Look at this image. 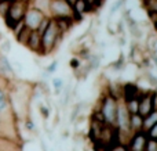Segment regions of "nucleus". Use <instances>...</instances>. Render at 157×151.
I'll use <instances>...</instances> for the list:
<instances>
[{
	"mask_svg": "<svg viewBox=\"0 0 157 151\" xmlns=\"http://www.w3.org/2000/svg\"><path fill=\"white\" fill-rule=\"evenodd\" d=\"M62 39L63 35L61 33L57 22L54 21V18H51L50 25L41 35V55H48L54 53L59 47Z\"/></svg>",
	"mask_w": 157,
	"mask_h": 151,
	"instance_id": "obj_1",
	"label": "nucleus"
},
{
	"mask_svg": "<svg viewBox=\"0 0 157 151\" xmlns=\"http://www.w3.org/2000/svg\"><path fill=\"white\" fill-rule=\"evenodd\" d=\"M119 100L113 97L112 94L106 93L99 99V105L95 111L99 114L101 119L103 121L105 125L113 126L116 125V115H117V105H119Z\"/></svg>",
	"mask_w": 157,
	"mask_h": 151,
	"instance_id": "obj_2",
	"label": "nucleus"
},
{
	"mask_svg": "<svg viewBox=\"0 0 157 151\" xmlns=\"http://www.w3.org/2000/svg\"><path fill=\"white\" fill-rule=\"evenodd\" d=\"M28 7H29V0H11L7 14L3 18L8 29H13L17 24L24 19Z\"/></svg>",
	"mask_w": 157,
	"mask_h": 151,
	"instance_id": "obj_3",
	"label": "nucleus"
},
{
	"mask_svg": "<svg viewBox=\"0 0 157 151\" xmlns=\"http://www.w3.org/2000/svg\"><path fill=\"white\" fill-rule=\"evenodd\" d=\"M48 15L51 18H72L75 19V13L72 4L68 0H50Z\"/></svg>",
	"mask_w": 157,
	"mask_h": 151,
	"instance_id": "obj_4",
	"label": "nucleus"
},
{
	"mask_svg": "<svg viewBox=\"0 0 157 151\" xmlns=\"http://www.w3.org/2000/svg\"><path fill=\"white\" fill-rule=\"evenodd\" d=\"M44 17H47V15L43 13V11L37 10L36 7H33V6L29 4V7H28L22 21H24L25 27L29 28L30 31H36L39 28V25H40V22L44 19Z\"/></svg>",
	"mask_w": 157,
	"mask_h": 151,
	"instance_id": "obj_5",
	"label": "nucleus"
},
{
	"mask_svg": "<svg viewBox=\"0 0 157 151\" xmlns=\"http://www.w3.org/2000/svg\"><path fill=\"white\" fill-rule=\"evenodd\" d=\"M146 143H147V135L146 132L141 130V132L132 133V136L125 144V149L128 151H145Z\"/></svg>",
	"mask_w": 157,
	"mask_h": 151,
	"instance_id": "obj_6",
	"label": "nucleus"
},
{
	"mask_svg": "<svg viewBox=\"0 0 157 151\" xmlns=\"http://www.w3.org/2000/svg\"><path fill=\"white\" fill-rule=\"evenodd\" d=\"M153 90L142 92L138 97V114L141 116H146L149 112H152L153 108V99H152Z\"/></svg>",
	"mask_w": 157,
	"mask_h": 151,
	"instance_id": "obj_7",
	"label": "nucleus"
},
{
	"mask_svg": "<svg viewBox=\"0 0 157 151\" xmlns=\"http://www.w3.org/2000/svg\"><path fill=\"white\" fill-rule=\"evenodd\" d=\"M15 76L17 74L8 57L4 54H0V79H3L4 82H13L15 80Z\"/></svg>",
	"mask_w": 157,
	"mask_h": 151,
	"instance_id": "obj_8",
	"label": "nucleus"
},
{
	"mask_svg": "<svg viewBox=\"0 0 157 151\" xmlns=\"http://www.w3.org/2000/svg\"><path fill=\"white\" fill-rule=\"evenodd\" d=\"M25 46H26L32 53L41 55V35L37 32V31H32Z\"/></svg>",
	"mask_w": 157,
	"mask_h": 151,
	"instance_id": "obj_9",
	"label": "nucleus"
},
{
	"mask_svg": "<svg viewBox=\"0 0 157 151\" xmlns=\"http://www.w3.org/2000/svg\"><path fill=\"white\" fill-rule=\"evenodd\" d=\"M72 8H73L75 13V21H80L88 11H91V8H90L88 3L86 0H75L72 3Z\"/></svg>",
	"mask_w": 157,
	"mask_h": 151,
	"instance_id": "obj_10",
	"label": "nucleus"
},
{
	"mask_svg": "<svg viewBox=\"0 0 157 151\" xmlns=\"http://www.w3.org/2000/svg\"><path fill=\"white\" fill-rule=\"evenodd\" d=\"M155 124H157V110H153L146 116H144V122H142V130L147 132Z\"/></svg>",
	"mask_w": 157,
	"mask_h": 151,
	"instance_id": "obj_11",
	"label": "nucleus"
},
{
	"mask_svg": "<svg viewBox=\"0 0 157 151\" xmlns=\"http://www.w3.org/2000/svg\"><path fill=\"white\" fill-rule=\"evenodd\" d=\"M144 10L149 14V18H157V0H144Z\"/></svg>",
	"mask_w": 157,
	"mask_h": 151,
	"instance_id": "obj_12",
	"label": "nucleus"
},
{
	"mask_svg": "<svg viewBox=\"0 0 157 151\" xmlns=\"http://www.w3.org/2000/svg\"><path fill=\"white\" fill-rule=\"evenodd\" d=\"M142 122H144V116H141L139 114H131L130 125H131V130H132V133L141 132L142 130Z\"/></svg>",
	"mask_w": 157,
	"mask_h": 151,
	"instance_id": "obj_13",
	"label": "nucleus"
},
{
	"mask_svg": "<svg viewBox=\"0 0 157 151\" xmlns=\"http://www.w3.org/2000/svg\"><path fill=\"white\" fill-rule=\"evenodd\" d=\"M30 32L32 31L29 29V28H26V27H24L21 31H19L18 33L15 35V39H17V42L18 43H21V44H26V42H28V39H29V36H30Z\"/></svg>",
	"mask_w": 157,
	"mask_h": 151,
	"instance_id": "obj_14",
	"label": "nucleus"
},
{
	"mask_svg": "<svg viewBox=\"0 0 157 151\" xmlns=\"http://www.w3.org/2000/svg\"><path fill=\"white\" fill-rule=\"evenodd\" d=\"M11 49H13V46H11V42L8 39H4L3 42H0V53L2 54L7 55L11 51Z\"/></svg>",
	"mask_w": 157,
	"mask_h": 151,
	"instance_id": "obj_15",
	"label": "nucleus"
},
{
	"mask_svg": "<svg viewBox=\"0 0 157 151\" xmlns=\"http://www.w3.org/2000/svg\"><path fill=\"white\" fill-rule=\"evenodd\" d=\"M52 88H54L55 93L61 94V92H62V89H63V80L61 79V78H54V79H52Z\"/></svg>",
	"mask_w": 157,
	"mask_h": 151,
	"instance_id": "obj_16",
	"label": "nucleus"
},
{
	"mask_svg": "<svg viewBox=\"0 0 157 151\" xmlns=\"http://www.w3.org/2000/svg\"><path fill=\"white\" fill-rule=\"evenodd\" d=\"M81 65V58H78L77 55H75V57L71 58V61H69V67L72 68V71H76V69L78 68V67Z\"/></svg>",
	"mask_w": 157,
	"mask_h": 151,
	"instance_id": "obj_17",
	"label": "nucleus"
},
{
	"mask_svg": "<svg viewBox=\"0 0 157 151\" xmlns=\"http://www.w3.org/2000/svg\"><path fill=\"white\" fill-rule=\"evenodd\" d=\"M10 2L11 0H6V2H0V17L4 18L6 14L8 11V7H10Z\"/></svg>",
	"mask_w": 157,
	"mask_h": 151,
	"instance_id": "obj_18",
	"label": "nucleus"
},
{
	"mask_svg": "<svg viewBox=\"0 0 157 151\" xmlns=\"http://www.w3.org/2000/svg\"><path fill=\"white\" fill-rule=\"evenodd\" d=\"M39 112H40V115L43 116L44 121H46V119H48V116H50V108L47 107V105L39 104Z\"/></svg>",
	"mask_w": 157,
	"mask_h": 151,
	"instance_id": "obj_19",
	"label": "nucleus"
},
{
	"mask_svg": "<svg viewBox=\"0 0 157 151\" xmlns=\"http://www.w3.org/2000/svg\"><path fill=\"white\" fill-rule=\"evenodd\" d=\"M145 151H157V140L147 137V143H146V149H145Z\"/></svg>",
	"mask_w": 157,
	"mask_h": 151,
	"instance_id": "obj_20",
	"label": "nucleus"
},
{
	"mask_svg": "<svg viewBox=\"0 0 157 151\" xmlns=\"http://www.w3.org/2000/svg\"><path fill=\"white\" fill-rule=\"evenodd\" d=\"M57 68H58V60H54L52 63H50L46 67V72L47 74H54L55 71H57Z\"/></svg>",
	"mask_w": 157,
	"mask_h": 151,
	"instance_id": "obj_21",
	"label": "nucleus"
},
{
	"mask_svg": "<svg viewBox=\"0 0 157 151\" xmlns=\"http://www.w3.org/2000/svg\"><path fill=\"white\" fill-rule=\"evenodd\" d=\"M146 135L149 139H155V140H157V124H155L149 130H147Z\"/></svg>",
	"mask_w": 157,
	"mask_h": 151,
	"instance_id": "obj_22",
	"label": "nucleus"
},
{
	"mask_svg": "<svg viewBox=\"0 0 157 151\" xmlns=\"http://www.w3.org/2000/svg\"><path fill=\"white\" fill-rule=\"evenodd\" d=\"M150 60H152V61H153V63H155V64H156V68H157V55H155V54H153V55H152V57H150Z\"/></svg>",
	"mask_w": 157,
	"mask_h": 151,
	"instance_id": "obj_23",
	"label": "nucleus"
},
{
	"mask_svg": "<svg viewBox=\"0 0 157 151\" xmlns=\"http://www.w3.org/2000/svg\"><path fill=\"white\" fill-rule=\"evenodd\" d=\"M0 2H6V0H0Z\"/></svg>",
	"mask_w": 157,
	"mask_h": 151,
	"instance_id": "obj_24",
	"label": "nucleus"
}]
</instances>
